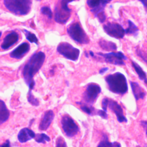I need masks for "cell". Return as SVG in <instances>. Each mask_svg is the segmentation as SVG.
<instances>
[{"mask_svg":"<svg viewBox=\"0 0 147 147\" xmlns=\"http://www.w3.org/2000/svg\"><path fill=\"white\" fill-rule=\"evenodd\" d=\"M89 55H90V56H91V57H94L95 56H94V52H92V51H89Z\"/></svg>","mask_w":147,"mask_h":147,"instance_id":"35","label":"cell"},{"mask_svg":"<svg viewBox=\"0 0 147 147\" xmlns=\"http://www.w3.org/2000/svg\"><path fill=\"white\" fill-rule=\"evenodd\" d=\"M6 8L18 16H25L31 10L32 0H3Z\"/></svg>","mask_w":147,"mask_h":147,"instance_id":"3","label":"cell"},{"mask_svg":"<svg viewBox=\"0 0 147 147\" xmlns=\"http://www.w3.org/2000/svg\"><path fill=\"white\" fill-rule=\"evenodd\" d=\"M36 134L32 130L28 127H24L19 131L17 134V138L20 142L25 143L34 138Z\"/></svg>","mask_w":147,"mask_h":147,"instance_id":"16","label":"cell"},{"mask_svg":"<svg viewBox=\"0 0 147 147\" xmlns=\"http://www.w3.org/2000/svg\"><path fill=\"white\" fill-rule=\"evenodd\" d=\"M60 123L65 135L69 138L74 137L79 131V126L74 119L68 114H65L62 116Z\"/></svg>","mask_w":147,"mask_h":147,"instance_id":"6","label":"cell"},{"mask_svg":"<svg viewBox=\"0 0 147 147\" xmlns=\"http://www.w3.org/2000/svg\"><path fill=\"white\" fill-rule=\"evenodd\" d=\"M80 105V107L81 110L85 113L87 114L88 115H96L97 110H96L92 106H88L86 105H81V104Z\"/></svg>","mask_w":147,"mask_h":147,"instance_id":"24","label":"cell"},{"mask_svg":"<svg viewBox=\"0 0 147 147\" xmlns=\"http://www.w3.org/2000/svg\"><path fill=\"white\" fill-rule=\"evenodd\" d=\"M55 117V113L52 110H48L44 113L38 126L40 130L45 131L48 129Z\"/></svg>","mask_w":147,"mask_h":147,"instance_id":"13","label":"cell"},{"mask_svg":"<svg viewBox=\"0 0 147 147\" xmlns=\"http://www.w3.org/2000/svg\"><path fill=\"white\" fill-rule=\"evenodd\" d=\"M55 147H67V144L62 137L59 136L57 137L56 140Z\"/></svg>","mask_w":147,"mask_h":147,"instance_id":"28","label":"cell"},{"mask_svg":"<svg viewBox=\"0 0 147 147\" xmlns=\"http://www.w3.org/2000/svg\"><path fill=\"white\" fill-rule=\"evenodd\" d=\"M10 117V111L3 100L0 99V126L6 122Z\"/></svg>","mask_w":147,"mask_h":147,"instance_id":"18","label":"cell"},{"mask_svg":"<svg viewBox=\"0 0 147 147\" xmlns=\"http://www.w3.org/2000/svg\"><path fill=\"white\" fill-rule=\"evenodd\" d=\"M107 107H109L111 111L114 113L115 115H116L117 121L119 123L127 122V118L124 115L123 109L121 106L117 102H116L115 100L109 99Z\"/></svg>","mask_w":147,"mask_h":147,"instance_id":"11","label":"cell"},{"mask_svg":"<svg viewBox=\"0 0 147 147\" xmlns=\"http://www.w3.org/2000/svg\"><path fill=\"white\" fill-rule=\"evenodd\" d=\"M141 125L145 129H147V121H141Z\"/></svg>","mask_w":147,"mask_h":147,"instance_id":"34","label":"cell"},{"mask_svg":"<svg viewBox=\"0 0 147 147\" xmlns=\"http://www.w3.org/2000/svg\"><path fill=\"white\" fill-rule=\"evenodd\" d=\"M0 147H11L10 142L9 140H7L5 142H3L2 144L0 145Z\"/></svg>","mask_w":147,"mask_h":147,"instance_id":"31","label":"cell"},{"mask_svg":"<svg viewBox=\"0 0 147 147\" xmlns=\"http://www.w3.org/2000/svg\"><path fill=\"white\" fill-rule=\"evenodd\" d=\"M105 33L111 37L121 39L125 35V29L123 26L117 22H107L103 26Z\"/></svg>","mask_w":147,"mask_h":147,"instance_id":"9","label":"cell"},{"mask_svg":"<svg viewBox=\"0 0 147 147\" xmlns=\"http://www.w3.org/2000/svg\"><path fill=\"white\" fill-rule=\"evenodd\" d=\"M146 147H147V146H146Z\"/></svg>","mask_w":147,"mask_h":147,"instance_id":"40","label":"cell"},{"mask_svg":"<svg viewBox=\"0 0 147 147\" xmlns=\"http://www.w3.org/2000/svg\"><path fill=\"white\" fill-rule=\"evenodd\" d=\"M67 32L69 36L78 44H87L90 41L88 35L79 22L71 24L67 29Z\"/></svg>","mask_w":147,"mask_h":147,"instance_id":"4","label":"cell"},{"mask_svg":"<svg viewBox=\"0 0 147 147\" xmlns=\"http://www.w3.org/2000/svg\"><path fill=\"white\" fill-rule=\"evenodd\" d=\"M106 1H107V2H108V3H110V2L111 1H113V0H106Z\"/></svg>","mask_w":147,"mask_h":147,"instance_id":"36","label":"cell"},{"mask_svg":"<svg viewBox=\"0 0 147 147\" xmlns=\"http://www.w3.org/2000/svg\"><path fill=\"white\" fill-rule=\"evenodd\" d=\"M1 36H2V32L0 31V37H1Z\"/></svg>","mask_w":147,"mask_h":147,"instance_id":"37","label":"cell"},{"mask_svg":"<svg viewBox=\"0 0 147 147\" xmlns=\"http://www.w3.org/2000/svg\"><path fill=\"white\" fill-rule=\"evenodd\" d=\"M57 51L63 57L71 61H76L80 54L79 49L67 42H60L57 47Z\"/></svg>","mask_w":147,"mask_h":147,"instance_id":"7","label":"cell"},{"mask_svg":"<svg viewBox=\"0 0 147 147\" xmlns=\"http://www.w3.org/2000/svg\"><path fill=\"white\" fill-rule=\"evenodd\" d=\"M133 94L136 100L144 99L145 96V92L143 90L140 84L136 82L130 81Z\"/></svg>","mask_w":147,"mask_h":147,"instance_id":"17","label":"cell"},{"mask_svg":"<svg viewBox=\"0 0 147 147\" xmlns=\"http://www.w3.org/2000/svg\"><path fill=\"white\" fill-rule=\"evenodd\" d=\"M24 32L26 36V39L29 42L35 43L36 44H38V39H37L36 36L34 33H32L30 32H29L26 29H24Z\"/></svg>","mask_w":147,"mask_h":147,"instance_id":"26","label":"cell"},{"mask_svg":"<svg viewBox=\"0 0 147 147\" xmlns=\"http://www.w3.org/2000/svg\"><path fill=\"white\" fill-rule=\"evenodd\" d=\"M128 27L125 29V33L133 36H137L139 29L131 20H128Z\"/></svg>","mask_w":147,"mask_h":147,"instance_id":"21","label":"cell"},{"mask_svg":"<svg viewBox=\"0 0 147 147\" xmlns=\"http://www.w3.org/2000/svg\"><path fill=\"white\" fill-rule=\"evenodd\" d=\"M108 102H109V99L107 98H105L102 99V110L107 112V106H108Z\"/></svg>","mask_w":147,"mask_h":147,"instance_id":"30","label":"cell"},{"mask_svg":"<svg viewBox=\"0 0 147 147\" xmlns=\"http://www.w3.org/2000/svg\"><path fill=\"white\" fill-rule=\"evenodd\" d=\"M101 92L100 87L95 83L88 84L83 94V100L89 104H93Z\"/></svg>","mask_w":147,"mask_h":147,"instance_id":"10","label":"cell"},{"mask_svg":"<svg viewBox=\"0 0 147 147\" xmlns=\"http://www.w3.org/2000/svg\"><path fill=\"white\" fill-rule=\"evenodd\" d=\"M41 13L46 16L49 19H51L52 18V12L51 9L48 6H43L41 8Z\"/></svg>","mask_w":147,"mask_h":147,"instance_id":"27","label":"cell"},{"mask_svg":"<svg viewBox=\"0 0 147 147\" xmlns=\"http://www.w3.org/2000/svg\"><path fill=\"white\" fill-rule=\"evenodd\" d=\"M131 65L138 76L140 80H142L146 84H147V76L146 73L144 71L142 68L135 61H131Z\"/></svg>","mask_w":147,"mask_h":147,"instance_id":"20","label":"cell"},{"mask_svg":"<svg viewBox=\"0 0 147 147\" xmlns=\"http://www.w3.org/2000/svg\"><path fill=\"white\" fill-rule=\"evenodd\" d=\"M96 115L100 116L102 118L107 119L108 118V115L106 111H104L103 110H97Z\"/></svg>","mask_w":147,"mask_h":147,"instance_id":"29","label":"cell"},{"mask_svg":"<svg viewBox=\"0 0 147 147\" xmlns=\"http://www.w3.org/2000/svg\"><path fill=\"white\" fill-rule=\"evenodd\" d=\"M34 140L37 143L45 144L46 142H49L51 140L50 137L45 133H37L34 137Z\"/></svg>","mask_w":147,"mask_h":147,"instance_id":"23","label":"cell"},{"mask_svg":"<svg viewBox=\"0 0 147 147\" xmlns=\"http://www.w3.org/2000/svg\"><path fill=\"white\" fill-rule=\"evenodd\" d=\"M75 0H60L55 9V20L57 23L65 24L71 17V9L68 3Z\"/></svg>","mask_w":147,"mask_h":147,"instance_id":"5","label":"cell"},{"mask_svg":"<svg viewBox=\"0 0 147 147\" xmlns=\"http://www.w3.org/2000/svg\"><path fill=\"white\" fill-rule=\"evenodd\" d=\"M109 90L118 95H124L128 91V86L125 76L119 72L109 74L105 77Z\"/></svg>","mask_w":147,"mask_h":147,"instance_id":"2","label":"cell"},{"mask_svg":"<svg viewBox=\"0 0 147 147\" xmlns=\"http://www.w3.org/2000/svg\"><path fill=\"white\" fill-rule=\"evenodd\" d=\"M96 147H121V145L117 141L110 142L106 138L100 141Z\"/></svg>","mask_w":147,"mask_h":147,"instance_id":"22","label":"cell"},{"mask_svg":"<svg viewBox=\"0 0 147 147\" xmlns=\"http://www.w3.org/2000/svg\"><path fill=\"white\" fill-rule=\"evenodd\" d=\"M146 137H147V129H146Z\"/></svg>","mask_w":147,"mask_h":147,"instance_id":"38","label":"cell"},{"mask_svg":"<svg viewBox=\"0 0 147 147\" xmlns=\"http://www.w3.org/2000/svg\"><path fill=\"white\" fill-rule=\"evenodd\" d=\"M18 34L16 32H11L4 37L1 47L3 49H7L15 44L18 41Z\"/></svg>","mask_w":147,"mask_h":147,"instance_id":"15","label":"cell"},{"mask_svg":"<svg viewBox=\"0 0 147 147\" xmlns=\"http://www.w3.org/2000/svg\"><path fill=\"white\" fill-rule=\"evenodd\" d=\"M109 69V68L108 67H103V68H102L101 69H99V73L100 74V75H103L104 74L105 72H106Z\"/></svg>","mask_w":147,"mask_h":147,"instance_id":"32","label":"cell"},{"mask_svg":"<svg viewBox=\"0 0 147 147\" xmlns=\"http://www.w3.org/2000/svg\"><path fill=\"white\" fill-rule=\"evenodd\" d=\"M138 1L141 2L143 5L144 7L147 10V0H138Z\"/></svg>","mask_w":147,"mask_h":147,"instance_id":"33","label":"cell"},{"mask_svg":"<svg viewBox=\"0 0 147 147\" xmlns=\"http://www.w3.org/2000/svg\"><path fill=\"white\" fill-rule=\"evenodd\" d=\"M100 47L106 51H114L117 49V45L110 41H107L105 39L100 38L99 41Z\"/></svg>","mask_w":147,"mask_h":147,"instance_id":"19","label":"cell"},{"mask_svg":"<svg viewBox=\"0 0 147 147\" xmlns=\"http://www.w3.org/2000/svg\"><path fill=\"white\" fill-rule=\"evenodd\" d=\"M86 3L95 17L98 14L103 12L106 4L109 3L106 0H87Z\"/></svg>","mask_w":147,"mask_h":147,"instance_id":"12","label":"cell"},{"mask_svg":"<svg viewBox=\"0 0 147 147\" xmlns=\"http://www.w3.org/2000/svg\"><path fill=\"white\" fill-rule=\"evenodd\" d=\"M27 99L29 103L33 106H38L40 104L38 99L33 95L31 90L28 91L27 94Z\"/></svg>","mask_w":147,"mask_h":147,"instance_id":"25","label":"cell"},{"mask_svg":"<svg viewBox=\"0 0 147 147\" xmlns=\"http://www.w3.org/2000/svg\"><path fill=\"white\" fill-rule=\"evenodd\" d=\"M96 54L103 57L105 62L116 65H125L124 61L127 59V57L121 51L111 52L107 53L98 52Z\"/></svg>","mask_w":147,"mask_h":147,"instance_id":"8","label":"cell"},{"mask_svg":"<svg viewBox=\"0 0 147 147\" xmlns=\"http://www.w3.org/2000/svg\"><path fill=\"white\" fill-rule=\"evenodd\" d=\"M29 49L30 45L29 43L24 42L12 51L10 53V56L16 59H20L29 52Z\"/></svg>","mask_w":147,"mask_h":147,"instance_id":"14","label":"cell"},{"mask_svg":"<svg viewBox=\"0 0 147 147\" xmlns=\"http://www.w3.org/2000/svg\"><path fill=\"white\" fill-rule=\"evenodd\" d=\"M45 59V53L39 51L34 53L24 65L22 69V75L25 82L29 87V90L32 91L33 90L35 85L33 77L42 66Z\"/></svg>","mask_w":147,"mask_h":147,"instance_id":"1","label":"cell"},{"mask_svg":"<svg viewBox=\"0 0 147 147\" xmlns=\"http://www.w3.org/2000/svg\"><path fill=\"white\" fill-rule=\"evenodd\" d=\"M37 1H41V0H37Z\"/></svg>","mask_w":147,"mask_h":147,"instance_id":"39","label":"cell"}]
</instances>
